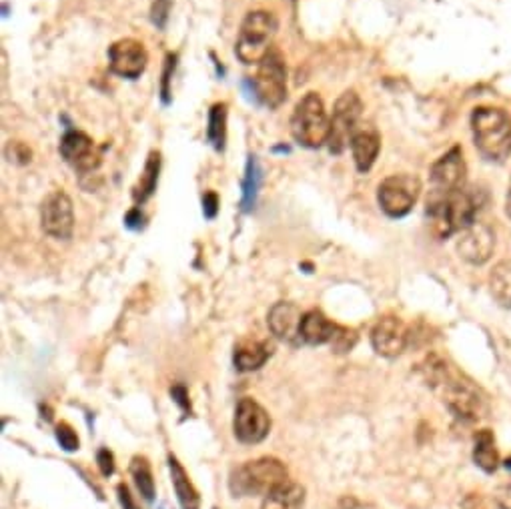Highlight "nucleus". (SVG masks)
I'll use <instances>...</instances> for the list:
<instances>
[{
	"label": "nucleus",
	"instance_id": "f257e3e1",
	"mask_svg": "<svg viewBox=\"0 0 511 509\" xmlns=\"http://www.w3.org/2000/svg\"><path fill=\"white\" fill-rule=\"evenodd\" d=\"M425 381L439 395V400L462 421H479L487 415L489 407L485 395L479 387L469 381L464 373H459L454 365L445 359L432 355L422 368Z\"/></svg>",
	"mask_w": 511,
	"mask_h": 509
},
{
	"label": "nucleus",
	"instance_id": "f03ea898",
	"mask_svg": "<svg viewBox=\"0 0 511 509\" xmlns=\"http://www.w3.org/2000/svg\"><path fill=\"white\" fill-rule=\"evenodd\" d=\"M479 199L475 197V192L464 187L462 191L443 199H427L425 215L433 235L437 239H447L454 233H462L472 223H475Z\"/></svg>",
	"mask_w": 511,
	"mask_h": 509
},
{
	"label": "nucleus",
	"instance_id": "7ed1b4c3",
	"mask_svg": "<svg viewBox=\"0 0 511 509\" xmlns=\"http://www.w3.org/2000/svg\"><path fill=\"white\" fill-rule=\"evenodd\" d=\"M474 140L482 157L504 162L511 155V117L504 109L479 107L472 117Z\"/></svg>",
	"mask_w": 511,
	"mask_h": 509
},
{
	"label": "nucleus",
	"instance_id": "20e7f679",
	"mask_svg": "<svg viewBox=\"0 0 511 509\" xmlns=\"http://www.w3.org/2000/svg\"><path fill=\"white\" fill-rule=\"evenodd\" d=\"M287 480V467L275 457H261V460L247 462L233 472L231 492L235 497L267 495L277 490Z\"/></svg>",
	"mask_w": 511,
	"mask_h": 509
},
{
	"label": "nucleus",
	"instance_id": "39448f33",
	"mask_svg": "<svg viewBox=\"0 0 511 509\" xmlns=\"http://www.w3.org/2000/svg\"><path fill=\"white\" fill-rule=\"evenodd\" d=\"M275 35H277V18L267 10H253L243 20L235 53L245 65H261V60L273 50Z\"/></svg>",
	"mask_w": 511,
	"mask_h": 509
},
{
	"label": "nucleus",
	"instance_id": "423d86ee",
	"mask_svg": "<svg viewBox=\"0 0 511 509\" xmlns=\"http://www.w3.org/2000/svg\"><path fill=\"white\" fill-rule=\"evenodd\" d=\"M331 119L327 115L323 99L317 93H307L291 117V135L307 149H319L329 139Z\"/></svg>",
	"mask_w": 511,
	"mask_h": 509
},
{
	"label": "nucleus",
	"instance_id": "0eeeda50",
	"mask_svg": "<svg viewBox=\"0 0 511 509\" xmlns=\"http://www.w3.org/2000/svg\"><path fill=\"white\" fill-rule=\"evenodd\" d=\"M253 97L259 100L261 105L269 109H279L285 99H287V67H285L283 57L277 50L261 60L257 75L251 80Z\"/></svg>",
	"mask_w": 511,
	"mask_h": 509
},
{
	"label": "nucleus",
	"instance_id": "6e6552de",
	"mask_svg": "<svg viewBox=\"0 0 511 509\" xmlns=\"http://www.w3.org/2000/svg\"><path fill=\"white\" fill-rule=\"evenodd\" d=\"M361 113L363 103L355 90H345V93L337 99L331 117L329 139H327V145H329L333 155H341V152L349 147L355 130L360 129Z\"/></svg>",
	"mask_w": 511,
	"mask_h": 509
},
{
	"label": "nucleus",
	"instance_id": "1a4fd4ad",
	"mask_svg": "<svg viewBox=\"0 0 511 509\" xmlns=\"http://www.w3.org/2000/svg\"><path fill=\"white\" fill-rule=\"evenodd\" d=\"M467 167L464 161V151L454 147L443 157H439L432 171H429V197L427 199H443L454 195L465 187Z\"/></svg>",
	"mask_w": 511,
	"mask_h": 509
},
{
	"label": "nucleus",
	"instance_id": "9d476101",
	"mask_svg": "<svg viewBox=\"0 0 511 509\" xmlns=\"http://www.w3.org/2000/svg\"><path fill=\"white\" fill-rule=\"evenodd\" d=\"M419 192H422V182L417 177L391 175L377 189V201H380V207L385 215H390L391 219H402L413 209Z\"/></svg>",
	"mask_w": 511,
	"mask_h": 509
},
{
	"label": "nucleus",
	"instance_id": "9b49d317",
	"mask_svg": "<svg viewBox=\"0 0 511 509\" xmlns=\"http://www.w3.org/2000/svg\"><path fill=\"white\" fill-rule=\"evenodd\" d=\"M40 225L48 237L53 239H70L75 231V211L73 201L67 192L57 191L43 201L40 207Z\"/></svg>",
	"mask_w": 511,
	"mask_h": 509
},
{
	"label": "nucleus",
	"instance_id": "f8f14e48",
	"mask_svg": "<svg viewBox=\"0 0 511 509\" xmlns=\"http://www.w3.org/2000/svg\"><path fill=\"white\" fill-rule=\"evenodd\" d=\"M235 435L241 443L255 445L261 443L269 435L271 420L269 413L253 400H241L237 410H235Z\"/></svg>",
	"mask_w": 511,
	"mask_h": 509
},
{
	"label": "nucleus",
	"instance_id": "ddd939ff",
	"mask_svg": "<svg viewBox=\"0 0 511 509\" xmlns=\"http://www.w3.org/2000/svg\"><path fill=\"white\" fill-rule=\"evenodd\" d=\"M60 155L83 177L93 175L100 165V152L97 151L93 139L80 130L65 132L63 140H60Z\"/></svg>",
	"mask_w": 511,
	"mask_h": 509
},
{
	"label": "nucleus",
	"instance_id": "4468645a",
	"mask_svg": "<svg viewBox=\"0 0 511 509\" xmlns=\"http://www.w3.org/2000/svg\"><path fill=\"white\" fill-rule=\"evenodd\" d=\"M149 63L147 48L135 38H122L109 48V67L115 75L135 80L145 73Z\"/></svg>",
	"mask_w": 511,
	"mask_h": 509
},
{
	"label": "nucleus",
	"instance_id": "2eb2a0df",
	"mask_svg": "<svg viewBox=\"0 0 511 509\" xmlns=\"http://www.w3.org/2000/svg\"><path fill=\"white\" fill-rule=\"evenodd\" d=\"M495 251V233L487 223H472L467 229L459 233L457 253L464 261L472 265H484Z\"/></svg>",
	"mask_w": 511,
	"mask_h": 509
},
{
	"label": "nucleus",
	"instance_id": "dca6fc26",
	"mask_svg": "<svg viewBox=\"0 0 511 509\" xmlns=\"http://www.w3.org/2000/svg\"><path fill=\"white\" fill-rule=\"evenodd\" d=\"M409 333L407 325L400 317H381L375 323V327L371 331V345L377 355L381 358H397L405 351L409 345Z\"/></svg>",
	"mask_w": 511,
	"mask_h": 509
},
{
	"label": "nucleus",
	"instance_id": "f3484780",
	"mask_svg": "<svg viewBox=\"0 0 511 509\" xmlns=\"http://www.w3.org/2000/svg\"><path fill=\"white\" fill-rule=\"evenodd\" d=\"M303 315L297 305L293 303H277L273 305V309L269 311V329L275 335V338L293 345H303L301 339V323H303Z\"/></svg>",
	"mask_w": 511,
	"mask_h": 509
},
{
	"label": "nucleus",
	"instance_id": "a211bd4d",
	"mask_svg": "<svg viewBox=\"0 0 511 509\" xmlns=\"http://www.w3.org/2000/svg\"><path fill=\"white\" fill-rule=\"evenodd\" d=\"M355 167L360 172H367L373 165L381 151V137L373 127H360L349 142Z\"/></svg>",
	"mask_w": 511,
	"mask_h": 509
},
{
	"label": "nucleus",
	"instance_id": "6ab92c4d",
	"mask_svg": "<svg viewBox=\"0 0 511 509\" xmlns=\"http://www.w3.org/2000/svg\"><path fill=\"white\" fill-rule=\"evenodd\" d=\"M271 348L265 341L245 338L235 348V365L239 371H255L265 365L269 359Z\"/></svg>",
	"mask_w": 511,
	"mask_h": 509
},
{
	"label": "nucleus",
	"instance_id": "aec40b11",
	"mask_svg": "<svg viewBox=\"0 0 511 509\" xmlns=\"http://www.w3.org/2000/svg\"><path fill=\"white\" fill-rule=\"evenodd\" d=\"M335 329H337V325L327 319L321 311H309L303 315L301 339L307 345L331 343Z\"/></svg>",
	"mask_w": 511,
	"mask_h": 509
},
{
	"label": "nucleus",
	"instance_id": "412c9836",
	"mask_svg": "<svg viewBox=\"0 0 511 509\" xmlns=\"http://www.w3.org/2000/svg\"><path fill=\"white\" fill-rule=\"evenodd\" d=\"M169 470H171L172 487H175V493H177V500L181 504V509H199L201 497L195 490V485L191 483L187 472L182 470V465L179 463L175 455L169 457Z\"/></svg>",
	"mask_w": 511,
	"mask_h": 509
},
{
	"label": "nucleus",
	"instance_id": "4be33fe9",
	"mask_svg": "<svg viewBox=\"0 0 511 509\" xmlns=\"http://www.w3.org/2000/svg\"><path fill=\"white\" fill-rule=\"evenodd\" d=\"M305 490L295 482H285L277 490L265 495L261 509H303Z\"/></svg>",
	"mask_w": 511,
	"mask_h": 509
},
{
	"label": "nucleus",
	"instance_id": "5701e85b",
	"mask_svg": "<svg viewBox=\"0 0 511 509\" xmlns=\"http://www.w3.org/2000/svg\"><path fill=\"white\" fill-rule=\"evenodd\" d=\"M474 462L485 473H494L499 465V453L495 447V437L489 430L477 431L474 441Z\"/></svg>",
	"mask_w": 511,
	"mask_h": 509
},
{
	"label": "nucleus",
	"instance_id": "b1692460",
	"mask_svg": "<svg viewBox=\"0 0 511 509\" xmlns=\"http://www.w3.org/2000/svg\"><path fill=\"white\" fill-rule=\"evenodd\" d=\"M159 171H161V155L159 152H151L145 169H142V175L137 182V187L132 189V199H135L137 205H142L152 192L157 189L159 181Z\"/></svg>",
	"mask_w": 511,
	"mask_h": 509
},
{
	"label": "nucleus",
	"instance_id": "393cba45",
	"mask_svg": "<svg viewBox=\"0 0 511 509\" xmlns=\"http://www.w3.org/2000/svg\"><path fill=\"white\" fill-rule=\"evenodd\" d=\"M489 291L506 309H511V261L497 263L489 275Z\"/></svg>",
	"mask_w": 511,
	"mask_h": 509
},
{
	"label": "nucleus",
	"instance_id": "a878e982",
	"mask_svg": "<svg viewBox=\"0 0 511 509\" xmlns=\"http://www.w3.org/2000/svg\"><path fill=\"white\" fill-rule=\"evenodd\" d=\"M207 140L214 151H224V142H227V105L224 103L213 105L209 110Z\"/></svg>",
	"mask_w": 511,
	"mask_h": 509
},
{
	"label": "nucleus",
	"instance_id": "bb28decb",
	"mask_svg": "<svg viewBox=\"0 0 511 509\" xmlns=\"http://www.w3.org/2000/svg\"><path fill=\"white\" fill-rule=\"evenodd\" d=\"M130 475L132 480H135L141 495L145 497V502L151 504L155 500V480H152L151 465L145 457H135V460L130 462Z\"/></svg>",
	"mask_w": 511,
	"mask_h": 509
},
{
	"label": "nucleus",
	"instance_id": "cd10ccee",
	"mask_svg": "<svg viewBox=\"0 0 511 509\" xmlns=\"http://www.w3.org/2000/svg\"><path fill=\"white\" fill-rule=\"evenodd\" d=\"M261 187V169L257 157H249L247 162V172H245L243 179V211H251L255 207V201H257Z\"/></svg>",
	"mask_w": 511,
	"mask_h": 509
},
{
	"label": "nucleus",
	"instance_id": "c85d7f7f",
	"mask_svg": "<svg viewBox=\"0 0 511 509\" xmlns=\"http://www.w3.org/2000/svg\"><path fill=\"white\" fill-rule=\"evenodd\" d=\"M357 343V333L353 329H347V327H339L337 325L335 335L331 339V348L335 353H347L355 348Z\"/></svg>",
	"mask_w": 511,
	"mask_h": 509
},
{
	"label": "nucleus",
	"instance_id": "c756f323",
	"mask_svg": "<svg viewBox=\"0 0 511 509\" xmlns=\"http://www.w3.org/2000/svg\"><path fill=\"white\" fill-rule=\"evenodd\" d=\"M57 440L65 452H77L78 450V437L73 427L68 423H60L57 427Z\"/></svg>",
	"mask_w": 511,
	"mask_h": 509
},
{
	"label": "nucleus",
	"instance_id": "7c9ffc66",
	"mask_svg": "<svg viewBox=\"0 0 511 509\" xmlns=\"http://www.w3.org/2000/svg\"><path fill=\"white\" fill-rule=\"evenodd\" d=\"M97 463H99L100 473L105 477L115 473V457H112V453L109 450H100L97 453Z\"/></svg>",
	"mask_w": 511,
	"mask_h": 509
},
{
	"label": "nucleus",
	"instance_id": "2f4dec72",
	"mask_svg": "<svg viewBox=\"0 0 511 509\" xmlns=\"http://www.w3.org/2000/svg\"><path fill=\"white\" fill-rule=\"evenodd\" d=\"M169 5H171V0H155V6H152V23L161 28L167 23Z\"/></svg>",
	"mask_w": 511,
	"mask_h": 509
},
{
	"label": "nucleus",
	"instance_id": "473e14b6",
	"mask_svg": "<svg viewBox=\"0 0 511 509\" xmlns=\"http://www.w3.org/2000/svg\"><path fill=\"white\" fill-rule=\"evenodd\" d=\"M217 211H219V197H217V192H204V197H203V213H204V217L207 219H214L217 217Z\"/></svg>",
	"mask_w": 511,
	"mask_h": 509
},
{
	"label": "nucleus",
	"instance_id": "72a5a7b5",
	"mask_svg": "<svg viewBox=\"0 0 511 509\" xmlns=\"http://www.w3.org/2000/svg\"><path fill=\"white\" fill-rule=\"evenodd\" d=\"M117 493H119V502L122 505V509H139L135 500H132V495L129 492V487L125 483H119L117 485Z\"/></svg>",
	"mask_w": 511,
	"mask_h": 509
},
{
	"label": "nucleus",
	"instance_id": "f704fd0d",
	"mask_svg": "<svg viewBox=\"0 0 511 509\" xmlns=\"http://www.w3.org/2000/svg\"><path fill=\"white\" fill-rule=\"evenodd\" d=\"M167 63L169 65L165 68V75H162V88H161L162 90V100H165V103H169V93H171V90H169V80L171 78L169 77H171V70L175 68V57H169Z\"/></svg>",
	"mask_w": 511,
	"mask_h": 509
},
{
	"label": "nucleus",
	"instance_id": "c9c22d12",
	"mask_svg": "<svg viewBox=\"0 0 511 509\" xmlns=\"http://www.w3.org/2000/svg\"><path fill=\"white\" fill-rule=\"evenodd\" d=\"M495 504H497V509H511V485H506L497 492Z\"/></svg>",
	"mask_w": 511,
	"mask_h": 509
},
{
	"label": "nucleus",
	"instance_id": "e433bc0d",
	"mask_svg": "<svg viewBox=\"0 0 511 509\" xmlns=\"http://www.w3.org/2000/svg\"><path fill=\"white\" fill-rule=\"evenodd\" d=\"M142 221H145V217H142V213H141L139 207L129 211V215H127V219H125L129 229H141V227H142Z\"/></svg>",
	"mask_w": 511,
	"mask_h": 509
},
{
	"label": "nucleus",
	"instance_id": "4c0bfd02",
	"mask_svg": "<svg viewBox=\"0 0 511 509\" xmlns=\"http://www.w3.org/2000/svg\"><path fill=\"white\" fill-rule=\"evenodd\" d=\"M172 393V397H177V403L182 407V410H187V391H185V387H175V390L171 391Z\"/></svg>",
	"mask_w": 511,
	"mask_h": 509
},
{
	"label": "nucleus",
	"instance_id": "58836bf2",
	"mask_svg": "<svg viewBox=\"0 0 511 509\" xmlns=\"http://www.w3.org/2000/svg\"><path fill=\"white\" fill-rule=\"evenodd\" d=\"M506 213H507V217L511 219V189H509L507 199H506Z\"/></svg>",
	"mask_w": 511,
	"mask_h": 509
}]
</instances>
